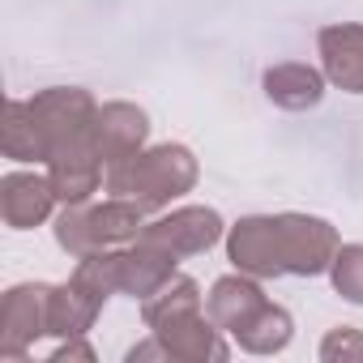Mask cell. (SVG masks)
I'll return each mask as SVG.
<instances>
[{"instance_id": "obj_19", "label": "cell", "mask_w": 363, "mask_h": 363, "mask_svg": "<svg viewBox=\"0 0 363 363\" xmlns=\"http://www.w3.org/2000/svg\"><path fill=\"white\" fill-rule=\"evenodd\" d=\"M193 308H201V286H197V278L171 274L154 295L141 299V320H145V329H154V325H162V320H171V316H179V312H193Z\"/></svg>"}, {"instance_id": "obj_18", "label": "cell", "mask_w": 363, "mask_h": 363, "mask_svg": "<svg viewBox=\"0 0 363 363\" xmlns=\"http://www.w3.org/2000/svg\"><path fill=\"white\" fill-rule=\"evenodd\" d=\"M291 337H295V320H291V312H286L282 303H265V308L235 333L240 350H248V354H278V350L291 346Z\"/></svg>"}, {"instance_id": "obj_25", "label": "cell", "mask_w": 363, "mask_h": 363, "mask_svg": "<svg viewBox=\"0 0 363 363\" xmlns=\"http://www.w3.org/2000/svg\"><path fill=\"white\" fill-rule=\"evenodd\" d=\"M124 359H128V363H145V359H158V363H171V354H167V346H162V342H158L154 333H150L145 342H137V346H133V350H128Z\"/></svg>"}, {"instance_id": "obj_24", "label": "cell", "mask_w": 363, "mask_h": 363, "mask_svg": "<svg viewBox=\"0 0 363 363\" xmlns=\"http://www.w3.org/2000/svg\"><path fill=\"white\" fill-rule=\"evenodd\" d=\"M73 359L94 363V346H90L86 337H60V346L52 350V359H48V363H73Z\"/></svg>"}, {"instance_id": "obj_9", "label": "cell", "mask_w": 363, "mask_h": 363, "mask_svg": "<svg viewBox=\"0 0 363 363\" xmlns=\"http://www.w3.org/2000/svg\"><path fill=\"white\" fill-rule=\"evenodd\" d=\"M56 206H60V197L52 189V179L39 171H9L0 179V214H5V227H13V231L43 227Z\"/></svg>"}, {"instance_id": "obj_22", "label": "cell", "mask_w": 363, "mask_h": 363, "mask_svg": "<svg viewBox=\"0 0 363 363\" xmlns=\"http://www.w3.org/2000/svg\"><path fill=\"white\" fill-rule=\"evenodd\" d=\"M56 244L77 261V257H86V252H94V244H90V231H86V201L82 206H60V214H56Z\"/></svg>"}, {"instance_id": "obj_11", "label": "cell", "mask_w": 363, "mask_h": 363, "mask_svg": "<svg viewBox=\"0 0 363 363\" xmlns=\"http://www.w3.org/2000/svg\"><path fill=\"white\" fill-rule=\"evenodd\" d=\"M103 175H107V167H103L94 141L56 150V154L48 158V179H52L60 206H82V201H90V197L103 189Z\"/></svg>"}, {"instance_id": "obj_16", "label": "cell", "mask_w": 363, "mask_h": 363, "mask_svg": "<svg viewBox=\"0 0 363 363\" xmlns=\"http://www.w3.org/2000/svg\"><path fill=\"white\" fill-rule=\"evenodd\" d=\"M5 158L13 162H48L52 158V145H48V133L30 107V99H9L5 107Z\"/></svg>"}, {"instance_id": "obj_2", "label": "cell", "mask_w": 363, "mask_h": 363, "mask_svg": "<svg viewBox=\"0 0 363 363\" xmlns=\"http://www.w3.org/2000/svg\"><path fill=\"white\" fill-rule=\"evenodd\" d=\"M223 235H227V223H223L218 210H210V206H179V210L145 223L137 240L158 248V252H167V257H175V261H184V257L210 252Z\"/></svg>"}, {"instance_id": "obj_5", "label": "cell", "mask_w": 363, "mask_h": 363, "mask_svg": "<svg viewBox=\"0 0 363 363\" xmlns=\"http://www.w3.org/2000/svg\"><path fill=\"white\" fill-rule=\"evenodd\" d=\"M278 240H282V265L295 278H320L329 274L342 240L333 231V223L316 218V214H278Z\"/></svg>"}, {"instance_id": "obj_1", "label": "cell", "mask_w": 363, "mask_h": 363, "mask_svg": "<svg viewBox=\"0 0 363 363\" xmlns=\"http://www.w3.org/2000/svg\"><path fill=\"white\" fill-rule=\"evenodd\" d=\"M197 179H201L197 154L189 145L162 141V145H150V150L124 158V162H111L107 175H103V189L111 197H128V201H137L154 214V210H167L179 197H189L197 189Z\"/></svg>"}, {"instance_id": "obj_3", "label": "cell", "mask_w": 363, "mask_h": 363, "mask_svg": "<svg viewBox=\"0 0 363 363\" xmlns=\"http://www.w3.org/2000/svg\"><path fill=\"white\" fill-rule=\"evenodd\" d=\"M30 107L48 133V145L52 154L56 150H69V145H86L94 141V116H99V103L90 90L82 86H48V90H35L30 94Z\"/></svg>"}, {"instance_id": "obj_13", "label": "cell", "mask_w": 363, "mask_h": 363, "mask_svg": "<svg viewBox=\"0 0 363 363\" xmlns=\"http://www.w3.org/2000/svg\"><path fill=\"white\" fill-rule=\"evenodd\" d=\"M325 69H312L303 60H282V65H269L265 77H261V90L274 107L282 111H312L320 99H325Z\"/></svg>"}, {"instance_id": "obj_15", "label": "cell", "mask_w": 363, "mask_h": 363, "mask_svg": "<svg viewBox=\"0 0 363 363\" xmlns=\"http://www.w3.org/2000/svg\"><path fill=\"white\" fill-rule=\"evenodd\" d=\"M103 312V299H94L86 286H77L73 278L52 286V312H48V333L52 337H86L94 329Z\"/></svg>"}, {"instance_id": "obj_8", "label": "cell", "mask_w": 363, "mask_h": 363, "mask_svg": "<svg viewBox=\"0 0 363 363\" xmlns=\"http://www.w3.org/2000/svg\"><path fill=\"white\" fill-rule=\"evenodd\" d=\"M90 137H94V150H99L103 167L124 162V158H133V154L145 150V141H150V116L137 103H124V99L99 103Z\"/></svg>"}, {"instance_id": "obj_7", "label": "cell", "mask_w": 363, "mask_h": 363, "mask_svg": "<svg viewBox=\"0 0 363 363\" xmlns=\"http://www.w3.org/2000/svg\"><path fill=\"white\" fill-rule=\"evenodd\" d=\"M150 333L167 346L171 363H227L231 359V346H227L223 329L214 325V316L206 308L179 312V316L154 325Z\"/></svg>"}, {"instance_id": "obj_12", "label": "cell", "mask_w": 363, "mask_h": 363, "mask_svg": "<svg viewBox=\"0 0 363 363\" xmlns=\"http://www.w3.org/2000/svg\"><path fill=\"white\" fill-rule=\"evenodd\" d=\"M269 299H265V291H261V278H252V274H223L214 286H210V295H206V312L214 316V325L223 329V333H240L261 308H265Z\"/></svg>"}, {"instance_id": "obj_17", "label": "cell", "mask_w": 363, "mask_h": 363, "mask_svg": "<svg viewBox=\"0 0 363 363\" xmlns=\"http://www.w3.org/2000/svg\"><path fill=\"white\" fill-rule=\"evenodd\" d=\"M175 257H167V252H158V248H150V244H141V240H133V244H124V269H120V295H133V299H145V295H154L171 274H175Z\"/></svg>"}, {"instance_id": "obj_20", "label": "cell", "mask_w": 363, "mask_h": 363, "mask_svg": "<svg viewBox=\"0 0 363 363\" xmlns=\"http://www.w3.org/2000/svg\"><path fill=\"white\" fill-rule=\"evenodd\" d=\"M120 269H124V248H94V252L77 257L73 282L107 303L111 295H120Z\"/></svg>"}, {"instance_id": "obj_14", "label": "cell", "mask_w": 363, "mask_h": 363, "mask_svg": "<svg viewBox=\"0 0 363 363\" xmlns=\"http://www.w3.org/2000/svg\"><path fill=\"white\" fill-rule=\"evenodd\" d=\"M145 206L128 201V197H107L99 206L86 201V231H90V244L94 248H124L141 235L145 227Z\"/></svg>"}, {"instance_id": "obj_6", "label": "cell", "mask_w": 363, "mask_h": 363, "mask_svg": "<svg viewBox=\"0 0 363 363\" xmlns=\"http://www.w3.org/2000/svg\"><path fill=\"white\" fill-rule=\"evenodd\" d=\"M227 244V261L240 269V274H252V278H282L286 265H282V240H278V214H248L240 223L227 227L223 235Z\"/></svg>"}, {"instance_id": "obj_21", "label": "cell", "mask_w": 363, "mask_h": 363, "mask_svg": "<svg viewBox=\"0 0 363 363\" xmlns=\"http://www.w3.org/2000/svg\"><path fill=\"white\" fill-rule=\"evenodd\" d=\"M329 282L346 303L363 308V244H342L337 248V257L329 265Z\"/></svg>"}, {"instance_id": "obj_23", "label": "cell", "mask_w": 363, "mask_h": 363, "mask_svg": "<svg viewBox=\"0 0 363 363\" xmlns=\"http://www.w3.org/2000/svg\"><path fill=\"white\" fill-rule=\"evenodd\" d=\"M363 359V329L337 325L320 337V363H359Z\"/></svg>"}, {"instance_id": "obj_4", "label": "cell", "mask_w": 363, "mask_h": 363, "mask_svg": "<svg viewBox=\"0 0 363 363\" xmlns=\"http://www.w3.org/2000/svg\"><path fill=\"white\" fill-rule=\"evenodd\" d=\"M52 286L48 282H18L0 299V359L26 363V350L48 333Z\"/></svg>"}, {"instance_id": "obj_10", "label": "cell", "mask_w": 363, "mask_h": 363, "mask_svg": "<svg viewBox=\"0 0 363 363\" xmlns=\"http://www.w3.org/2000/svg\"><path fill=\"white\" fill-rule=\"evenodd\" d=\"M320 69L342 94H363V22H333L316 35Z\"/></svg>"}]
</instances>
